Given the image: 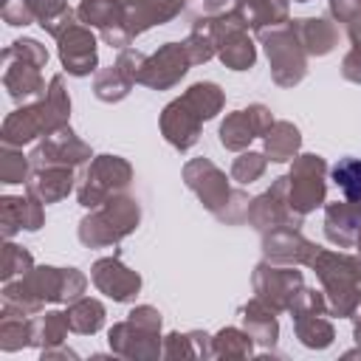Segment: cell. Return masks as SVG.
<instances>
[{
    "mask_svg": "<svg viewBox=\"0 0 361 361\" xmlns=\"http://www.w3.org/2000/svg\"><path fill=\"white\" fill-rule=\"evenodd\" d=\"M71 116V99L65 90V79L56 73L39 102L23 104L20 110L8 113L3 121V144L23 147L34 141L37 135H48L68 124Z\"/></svg>",
    "mask_w": 361,
    "mask_h": 361,
    "instance_id": "cell-1",
    "label": "cell"
},
{
    "mask_svg": "<svg viewBox=\"0 0 361 361\" xmlns=\"http://www.w3.org/2000/svg\"><path fill=\"white\" fill-rule=\"evenodd\" d=\"M358 3H361V0H358Z\"/></svg>",
    "mask_w": 361,
    "mask_h": 361,
    "instance_id": "cell-49",
    "label": "cell"
},
{
    "mask_svg": "<svg viewBox=\"0 0 361 361\" xmlns=\"http://www.w3.org/2000/svg\"><path fill=\"white\" fill-rule=\"evenodd\" d=\"M34 169H45V166H79L90 158V147L76 138V133L65 124L48 135H42V141L34 147V152L28 155Z\"/></svg>",
    "mask_w": 361,
    "mask_h": 361,
    "instance_id": "cell-13",
    "label": "cell"
},
{
    "mask_svg": "<svg viewBox=\"0 0 361 361\" xmlns=\"http://www.w3.org/2000/svg\"><path fill=\"white\" fill-rule=\"evenodd\" d=\"M144 62H147V56L141 51L121 48L116 65H110V68L96 73V82H93L96 99H102V102H121L133 90V85L138 82Z\"/></svg>",
    "mask_w": 361,
    "mask_h": 361,
    "instance_id": "cell-14",
    "label": "cell"
},
{
    "mask_svg": "<svg viewBox=\"0 0 361 361\" xmlns=\"http://www.w3.org/2000/svg\"><path fill=\"white\" fill-rule=\"evenodd\" d=\"M350 319H353V324H355V341H358V347H361V296H358V302H355Z\"/></svg>",
    "mask_w": 361,
    "mask_h": 361,
    "instance_id": "cell-45",
    "label": "cell"
},
{
    "mask_svg": "<svg viewBox=\"0 0 361 361\" xmlns=\"http://www.w3.org/2000/svg\"><path fill=\"white\" fill-rule=\"evenodd\" d=\"M133 180V166L118 155H99L79 178L76 197L85 209H96L104 200L121 195Z\"/></svg>",
    "mask_w": 361,
    "mask_h": 361,
    "instance_id": "cell-9",
    "label": "cell"
},
{
    "mask_svg": "<svg viewBox=\"0 0 361 361\" xmlns=\"http://www.w3.org/2000/svg\"><path fill=\"white\" fill-rule=\"evenodd\" d=\"M243 0H203V8L209 17H223V14H231L240 8Z\"/></svg>",
    "mask_w": 361,
    "mask_h": 361,
    "instance_id": "cell-44",
    "label": "cell"
},
{
    "mask_svg": "<svg viewBox=\"0 0 361 361\" xmlns=\"http://www.w3.org/2000/svg\"><path fill=\"white\" fill-rule=\"evenodd\" d=\"M265 166H268V158L262 152H243L231 164V178L237 183H254L257 178H262Z\"/></svg>",
    "mask_w": 361,
    "mask_h": 361,
    "instance_id": "cell-38",
    "label": "cell"
},
{
    "mask_svg": "<svg viewBox=\"0 0 361 361\" xmlns=\"http://www.w3.org/2000/svg\"><path fill=\"white\" fill-rule=\"evenodd\" d=\"M189 65H192V59L186 54V45L183 42H166L152 56H147L141 76H138V85H147L152 90L172 87L175 82H180V76L189 71Z\"/></svg>",
    "mask_w": 361,
    "mask_h": 361,
    "instance_id": "cell-15",
    "label": "cell"
},
{
    "mask_svg": "<svg viewBox=\"0 0 361 361\" xmlns=\"http://www.w3.org/2000/svg\"><path fill=\"white\" fill-rule=\"evenodd\" d=\"M302 288V274L293 265H274L265 259L254 268V293L276 313L288 310Z\"/></svg>",
    "mask_w": 361,
    "mask_h": 361,
    "instance_id": "cell-12",
    "label": "cell"
},
{
    "mask_svg": "<svg viewBox=\"0 0 361 361\" xmlns=\"http://www.w3.org/2000/svg\"><path fill=\"white\" fill-rule=\"evenodd\" d=\"M316 251H319V245L310 243L307 237H302L299 228L279 226V228L262 231V254L274 265H302V262L310 265Z\"/></svg>",
    "mask_w": 361,
    "mask_h": 361,
    "instance_id": "cell-17",
    "label": "cell"
},
{
    "mask_svg": "<svg viewBox=\"0 0 361 361\" xmlns=\"http://www.w3.org/2000/svg\"><path fill=\"white\" fill-rule=\"evenodd\" d=\"M341 76H344L347 82L361 85V39H355V45L350 48V54L344 56V62H341Z\"/></svg>",
    "mask_w": 361,
    "mask_h": 361,
    "instance_id": "cell-43",
    "label": "cell"
},
{
    "mask_svg": "<svg viewBox=\"0 0 361 361\" xmlns=\"http://www.w3.org/2000/svg\"><path fill=\"white\" fill-rule=\"evenodd\" d=\"M240 14L248 23V28H254L259 34L268 25L274 28V25L288 23V0H243Z\"/></svg>",
    "mask_w": 361,
    "mask_h": 361,
    "instance_id": "cell-25",
    "label": "cell"
},
{
    "mask_svg": "<svg viewBox=\"0 0 361 361\" xmlns=\"http://www.w3.org/2000/svg\"><path fill=\"white\" fill-rule=\"evenodd\" d=\"M293 324H296V336H299V341L305 344V347H310V350H324V347H330L333 344V324H330V319H327V313H313V316H299V319H293Z\"/></svg>",
    "mask_w": 361,
    "mask_h": 361,
    "instance_id": "cell-31",
    "label": "cell"
},
{
    "mask_svg": "<svg viewBox=\"0 0 361 361\" xmlns=\"http://www.w3.org/2000/svg\"><path fill=\"white\" fill-rule=\"evenodd\" d=\"M121 3H124V25L133 37L172 20L186 6V0H121Z\"/></svg>",
    "mask_w": 361,
    "mask_h": 361,
    "instance_id": "cell-20",
    "label": "cell"
},
{
    "mask_svg": "<svg viewBox=\"0 0 361 361\" xmlns=\"http://www.w3.org/2000/svg\"><path fill=\"white\" fill-rule=\"evenodd\" d=\"M265 138V155L268 161H290L302 144V135L299 130L290 124V121H274L271 130L262 135Z\"/></svg>",
    "mask_w": 361,
    "mask_h": 361,
    "instance_id": "cell-28",
    "label": "cell"
},
{
    "mask_svg": "<svg viewBox=\"0 0 361 361\" xmlns=\"http://www.w3.org/2000/svg\"><path fill=\"white\" fill-rule=\"evenodd\" d=\"M85 25H96L99 31L124 23V3L121 0H82L76 8Z\"/></svg>",
    "mask_w": 361,
    "mask_h": 361,
    "instance_id": "cell-30",
    "label": "cell"
},
{
    "mask_svg": "<svg viewBox=\"0 0 361 361\" xmlns=\"http://www.w3.org/2000/svg\"><path fill=\"white\" fill-rule=\"evenodd\" d=\"M350 259H353V271H355V279L361 282V251H358L355 257H350Z\"/></svg>",
    "mask_w": 361,
    "mask_h": 361,
    "instance_id": "cell-46",
    "label": "cell"
},
{
    "mask_svg": "<svg viewBox=\"0 0 361 361\" xmlns=\"http://www.w3.org/2000/svg\"><path fill=\"white\" fill-rule=\"evenodd\" d=\"M274 124V116L265 104H251L245 110L228 113L226 121L220 124V144L231 152H240L251 144V138L265 135Z\"/></svg>",
    "mask_w": 361,
    "mask_h": 361,
    "instance_id": "cell-16",
    "label": "cell"
},
{
    "mask_svg": "<svg viewBox=\"0 0 361 361\" xmlns=\"http://www.w3.org/2000/svg\"><path fill=\"white\" fill-rule=\"evenodd\" d=\"M186 186L200 197V203L223 223H240L248 217V195L231 189L226 172H220L209 158H195L183 166Z\"/></svg>",
    "mask_w": 361,
    "mask_h": 361,
    "instance_id": "cell-2",
    "label": "cell"
},
{
    "mask_svg": "<svg viewBox=\"0 0 361 361\" xmlns=\"http://www.w3.org/2000/svg\"><path fill=\"white\" fill-rule=\"evenodd\" d=\"M361 228V206L341 200V203H327L324 209V234L333 245L338 248H353L358 240Z\"/></svg>",
    "mask_w": 361,
    "mask_h": 361,
    "instance_id": "cell-21",
    "label": "cell"
},
{
    "mask_svg": "<svg viewBox=\"0 0 361 361\" xmlns=\"http://www.w3.org/2000/svg\"><path fill=\"white\" fill-rule=\"evenodd\" d=\"M31 268H34L31 254L25 248L14 245V243H6V248H3V285L14 282V279H23Z\"/></svg>",
    "mask_w": 361,
    "mask_h": 361,
    "instance_id": "cell-37",
    "label": "cell"
},
{
    "mask_svg": "<svg viewBox=\"0 0 361 361\" xmlns=\"http://www.w3.org/2000/svg\"><path fill=\"white\" fill-rule=\"evenodd\" d=\"M3 20L8 25H28V23H34V14H31L25 0H6L3 3Z\"/></svg>",
    "mask_w": 361,
    "mask_h": 361,
    "instance_id": "cell-42",
    "label": "cell"
},
{
    "mask_svg": "<svg viewBox=\"0 0 361 361\" xmlns=\"http://www.w3.org/2000/svg\"><path fill=\"white\" fill-rule=\"evenodd\" d=\"M90 279L113 302H130L138 293V288H141V276L135 271H130L118 257L99 259L93 265V271H90Z\"/></svg>",
    "mask_w": 361,
    "mask_h": 361,
    "instance_id": "cell-18",
    "label": "cell"
},
{
    "mask_svg": "<svg viewBox=\"0 0 361 361\" xmlns=\"http://www.w3.org/2000/svg\"><path fill=\"white\" fill-rule=\"evenodd\" d=\"M183 102L206 121V118H214L223 107V90L214 85V82H195L186 93H183Z\"/></svg>",
    "mask_w": 361,
    "mask_h": 361,
    "instance_id": "cell-32",
    "label": "cell"
},
{
    "mask_svg": "<svg viewBox=\"0 0 361 361\" xmlns=\"http://www.w3.org/2000/svg\"><path fill=\"white\" fill-rule=\"evenodd\" d=\"M200 124H203V118L183 102V96L175 99L172 104H166L164 113H161V133H164V138H166L175 149H180V152H186L189 147L197 144V138H200Z\"/></svg>",
    "mask_w": 361,
    "mask_h": 361,
    "instance_id": "cell-19",
    "label": "cell"
},
{
    "mask_svg": "<svg viewBox=\"0 0 361 361\" xmlns=\"http://www.w3.org/2000/svg\"><path fill=\"white\" fill-rule=\"evenodd\" d=\"M240 319H243L245 333H248L254 341H259V344H265V347H274V344H276V336H279L276 310L268 307L262 299L254 296V299L240 310Z\"/></svg>",
    "mask_w": 361,
    "mask_h": 361,
    "instance_id": "cell-24",
    "label": "cell"
},
{
    "mask_svg": "<svg viewBox=\"0 0 361 361\" xmlns=\"http://www.w3.org/2000/svg\"><path fill=\"white\" fill-rule=\"evenodd\" d=\"M48 51L37 39H14L3 51V87L17 104H31L45 96L39 68H45Z\"/></svg>",
    "mask_w": 361,
    "mask_h": 361,
    "instance_id": "cell-3",
    "label": "cell"
},
{
    "mask_svg": "<svg viewBox=\"0 0 361 361\" xmlns=\"http://www.w3.org/2000/svg\"><path fill=\"white\" fill-rule=\"evenodd\" d=\"M310 268L322 279L330 316H350L358 296H361L358 279H355V271H353V259L347 254L319 248L316 257L310 259Z\"/></svg>",
    "mask_w": 361,
    "mask_h": 361,
    "instance_id": "cell-5",
    "label": "cell"
},
{
    "mask_svg": "<svg viewBox=\"0 0 361 361\" xmlns=\"http://www.w3.org/2000/svg\"><path fill=\"white\" fill-rule=\"evenodd\" d=\"M104 324V307L99 299H90V296H79L68 305V327L73 333H96L99 327Z\"/></svg>",
    "mask_w": 361,
    "mask_h": 361,
    "instance_id": "cell-29",
    "label": "cell"
},
{
    "mask_svg": "<svg viewBox=\"0 0 361 361\" xmlns=\"http://www.w3.org/2000/svg\"><path fill=\"white\" fill-rule=\"evenodd\" d=\"M45 31L51 37H56L59 59H62V65H65V71L71 76H87V73L96 71V65H99V59H96V37H93L90 25H85L73 8L59 14Z\"/></svg>",
    "mask_w": 361,
    "mask_h": 361,
    "instance_id": "cell-6",
    "label": "cell"
},
{
    "mask_svg": "<svg viewBox=\"0 0 361 361\" xmlns=\"http://www.w3.org/2000/svg\"><path fill=\"white\" fill-rule=\"evenodd\" d=\"M186 54L192 59V65H200V62H209L217 48H214V39H212V28H209V17H197L189 37H186Z\"/></svg>",
    "mask_w": 361,
    "mask_h": 361,
    "instance_id": "cell-34",
    "label": "cell"
},
{
    "mask_svg": "<svg viewBox=\"0 0 361 361\" xmlns=\"http://www.w3.org/2000/svg\"><path fill=\"white\" fill-rule=\"evenodd\" d=\"M31 14H34V23H39L42 28H48L59 14H65L71 6L68 0H25Z\"/></svg>",
    "mask_w": 361,
    "mask_h": 361,
    "instance_id": "cell-40",
    "label": "cell"
},
{
    "mask_svg": "<svg viewBox=\"0 0 361 361\" xmlns=\"http://www.w3.org/2000/svg\"><path fill=\"white\" fill-rule=\"evenodd\" d=\"M302 217L305 214H299L288 200V175H285V178H276L265 195H259L248 203V217L245 220L259 231H271V228H279V226L299 228Z\"/></svg>",
    "mask_w": 361,
    "mask_h": 361,
    "instance_id": "cell-11",
    "label": "cell"
},
{
    "mask_svg": "<svg viewBox=\"0 0 361 361\" xmlns=\"http://www.w3.org/2000/svg\"><path fill=\"white\" fill-rule=\"evenodd\" d=\"M161 313L149 305L130 310L127 322L110 327V350L124 358H158L161 355Z\"/></svg>",
    "mask_w": 361,
    "mask_h": 361,
    "instance_id": "cell-7",
    "label": "cell"
},
{
    "mask_svg": "<svg viewBox=\"0 0 361 361\" xmlns=\"http://www.w3.org/2000/svg\"><path fill=\"white\" fill-rule=\"evenodd\" d=\"M288 25L296 34L299 45L305 48V54H310V56L330 54L336 39H338V28L322 17H302V20H290Z\"/></svg>",
    "mask_w": 361,
    "mask_h": 361,
    "instance_id": "cell-23",
    "label": "cell"
},
{
    "mask_svg": "<svg viewBox=\"0 0 361 361\" xmlns=\"http://www.w3.org/2000/svg\"><path fill=\"white\" fill-rule=\"evenodd\" d=\"M324 172H327V164L319 155L293 158V166L288 172V200L299 214H307L324 203V192H327Z\"/></svg>",
    "mask_w": 361,
    "mask_h": 361,
    "instance_id": "cell-10",
    "label": "cell"
},
{
    "mask_svg": "<svg viewBox=\"0 0 361 361\" xmlns=\"http://www.w3.org/2000/svg\"><path fill=\"white\" fill-rule=\"evenodd\" d=\"M293 3H307V0H293Z\"/></svg>",
    "mask_w": 361,
    "mask_h": 361,
    "instance_id": "cell-48",
    "label": "cell"
},
{
    "mask_svg": "<svg viewBox=\"0 0 361 361\" xmlns=\"http://www.w3.org/2000/svg\"><path fill=\"white\" fill-rule=\"evenodd\" d=\"M73 166H45V169H34V175L25 180V195H31L34 200H39L42 206L56 203L62 197L71 195L73 189Z\"/></svg>",
    "mask_w": 361,
    "mask_h": 361,
    "instance_id": "cell-22",
    "label": "cell"
},
{
    "mask_svg": "<svg viewBox=\"0 0 361 361\" xmlns=\"http://www.w3.org/2000/svg\"><path fill=\"white\" fill-rule=\"evenodd\" d=\"M333 180L344 192V200L361 206V161L358 158H341L333 166Z\"/></svg>",
    "mask_w": 361,
    "mask_h": 361,
    "instance_id": "cell-35",
    "label": "cell"
},
{
    "mask_svg": "<svg viewBox=\"0 0 361 361\" xmlns=\"http://www.w3.org/2000/svg\"><path fill=\"white\" fill-rule=\"evenodd\" d=\"M28 164H31V158H25L23 152H17V147L3 144L0 180L3 183H23V180H28Z\"/></svg>",
    "mask_w": 361,
    "mask_h": 361,
    "instance_id": "cell-36",
    "label": "cell"
},
{
    "mask_svg": "<svg viewBox=\"0 0 361 361\" xmlns=\"http://www.w3.org/2000/svg\"><path fill=\"white\" fill-rule=\"evenodd\" d=\"M23 206H25V197L6 195L0 200V226H3V237L6 240H11L23 228Z\"/></svg>",
    "mask_w": 361,
    "mask_h": 361,
    "instance_id": "cell-39",
    "label": "cell"
},
{
    "mask_svg": "<svg viewBox=\"0 0 361 361\" xmlns=\"http://www.w3.org/2000/svg\"><path fill=\"white\" fill-rule=\"evenodd\" d=\"M161 355L164 358H197L195 355V344H192V336L186 333V336H180V333H172V336H166V344H164V350H161Z\"/></svg>",
    "mask_w": 361,
    "mask_h": 361,
    "instance_id": "cell-41",
    "label": "cell"
},
{
    "mask_svg": "<svg viewBox=\"0 0 361 361\" xmlns=\"http://www.w3.org/2000/svg\"><path fill=\"white\" fill-rule=\"evenodd\" d=\"M68 313H59V310H48V313H37L31 316V344L48 350V347H56L65 341L68 336Z\"/></svg>",
    "mask_w": 361,
    "mask_h": 361,
    "instance_id": "cell-27",
    "label": "cell"
},
{
    "mask_svg": "<svg viewBox=\"0 0 361 361\" xmlns=\"http://www.w3.org/2000/svg\"><path fill=\"white\" fill-rule=\"evenodd\" d=\"M31 344V316L11 307V305H3V316H0V347L6 353H14L20 347Z\"/></svg>",
    "mask_w": 361,
    "mask_h": 361,
    "instance_id": "cell-26",
    "label": "cell"
},
{
    "mask_svg": "<svg viewBox=\"0 0 361 361\" xmlns=\"http://www.w3.org/2000/svg\"><path fill=\"white\" fill-rule=\"evenodd\" d=\"M141 220V209L133 197L116 195L102 206L90 209V214L79 223V243L87 248H102L124 240Z\"/></svg>",
    "mask_w": 361,
    "mask_h": 361,
    "instance_id": "cell-4",
    "label": "cell"
},
{
    "mask_svg": "<svg viewBox=\"0 0 361 361\" xmlns=\"http://www.w3.org/2000/svg\"><path fill=\"white\" fill-rule=\"evenodd\" d=\"M254 350V338L245 330L226 327L212 338V355L214 358H245Z\"/></svg>",
    "mask_w": 361,
    "mask_h": 361,
    "instance_id": "cell-33",
    "label": "cell"
},
{
    "mask_svg": "<svg viewBox=\"0 0 361 361\" xmlns=\"http://www.w3.org/2000/svg\"><path fill=\"white\" fill-rule=\"evenodd\" d=\"M259 39L265 45L268 62H271V79L279 87H293L305 79L307 73V54L299 45L296 34L290 31V25H274V28H262Z\"/></svg>",
    "mask_w": 361,
    "mask_h": 361,
    "instance_id": "cell-8",
    "label": "cell"
},
{
    "mask_svg": "<svg viewBox=\"0 0 361 361\" xmlns=\"http://www.w3.org/2000/svg\"><path fill=\"white\" fill-rule=\"evenodd\" d=\"M355 248L361 251V228H358V240H355Z\"/></svg>",
    "mask_w": 361,
    "mask_h": 361,
    "instance_id": "cell-47",
    "label": "cell"
}]
</instances>
